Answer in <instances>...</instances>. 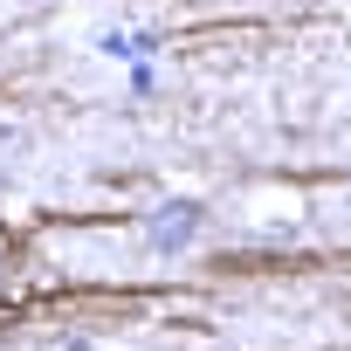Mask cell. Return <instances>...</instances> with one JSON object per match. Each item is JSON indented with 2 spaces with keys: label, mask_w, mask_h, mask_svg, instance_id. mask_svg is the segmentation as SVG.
<instances>
[{
  "label": "cell",
  "mask_w": 351,
  "mask_h": 351,
  "mask_svg": "<svg viewBox=\"0 0 351 351\" xmlns=\"http://www.w3.org/2000/svg\"><path fill=\"white\" fill-rule=\"evenodd\" d=\"M145 234H152V248H186L200 234V207L193 200H165V207H152Z\"/></svg>",
  "instance_id": "6da1fadb"
}]
</instances>
